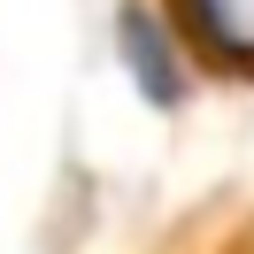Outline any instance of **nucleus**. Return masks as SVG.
Here are the masks:
<instances>
[{"instance_id": "f257e3e1", "label": "nucleus", "mask_w": 254, "mask_h": 254, "mask_svg": "<svg viewBox=\"0 0 254 254\" xmlns=\"http://www.w3.org/2000/svg\"><path fill=\"white\" fill-rule=\"evenodd\" d=\"M124 39H131L124 54H131V69H139V93H146V100H170V93H177V69H170V54H154L162 39H154V23H146L139 8L124 16Z\"/></svg>"}]
</instances>
